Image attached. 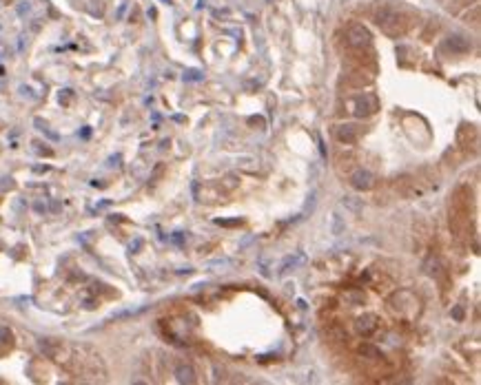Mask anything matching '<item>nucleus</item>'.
<instances>
[{"label": "nucleus", "mask_w": 481, "mask_h": 385, "mask_svg": "<svg viewBox=\"0 0 481 385\" xmlns=\"http://www.w3.org/2000/svg\"><path fill=\"white\" fill-rule=\"evenodd\" d=\"M359 352H362L364 357H373V359H379V350H375L373 345H362V347H359Z\"/></svg>", "instance_id": "9b49d317"}, {"label": "nucleus", "mask_w": 481, "mask_h": 385, "mask_svg": "<svg viewBox=\"0 0 481 385\" xmlns=\"http://www.w3.org/2000/svg\"><path fill=\"white\" fill-rule=\"evenodd\" d=\"M175 378H178L180 383H196V372H193L191 365L182 363L175 368Z\"/></svg>", "instance_id": "0eeeda50"}, {"label": "nucleus", "mask_w": 481, "mask_h": 385, "mask_svg": "<svg viewBox=\"0 0 481 385\" xmlns=\"http://www.w3.org/2000/svg\"><path fill=\"white\" fill-rule=\"evenodd\" d=\"M377 328H379V319H377V314H373V312H366L364 317H359L355 323V330L362 337H370Z\"/></svg>", "instance_id": "39448f33"}, {"label": "nucleus", "mask_w": 481, "mask_h": 385, "mask_svg": "<svg viewBox=\"0 0 481 385\" xmlns=\"http://www.w3.org/2000/svg\"><path fill=\"white\" fill-rule=\"evenodd\" d=\"M448 47L453 49V51H468V49H470V42L466 38H461V36H455V38H448Z\"/></svg>", "instance_id": "1a4fd4ad"}, {"label": "nucleus", "mask_w": 481, "mask_h": 385, "mask_svg": "<svg viewBox=\"0 0 481 385\" xmlns=\"http://www.w3.org/2000/svg\"><path fill=\"white\" fill-rule=\"evenodd\" d=\"M302 264H304V255H302V253H297L295 257H293V255L286 257V259L282 261V266H279V274H286V272L295 270V268L302 266Z\"/></svg>", "instance_id": "6e6552de"}, {"label": "nucleus", "mask_w": 481, "mask_h": 385, "mask_svg": "<svg viewBox=\"0 0 481 385\" xmlns=\"http://www.w3.org/2000/svg\"><path fill=\"white\" fill-rule=\"evenodd\" d=\"M3 56H5V47L0 45V58H3Z\"/></svg>", "instance_id": "4468645a"}, {"label": "nucleus", "mask_w": 481, "mask_h": 385, "mask_svg": "<svg viewBox=\"0 0 481 385\" xmlns=\"http://www.w3.org/2000/svg\"><path fill=\"white\" fill-rule=\"evenodd\" d=\"M344 226H342V217L339 215H333V235H342Z\"/></svg>", "instance_id": "f8f14e48"}, {"label": "nucleus", "mask_w": 481, "mask_h": 385, "mask_svg": "<svg viewBox=\"0 0 481 385\" xmlns=\"http://www.w3.org/2000/svg\"><path fill=\"white\" fill-rule=\"evenodd\" d=\"M346 104H348L350 113L357 115V118H368V115H373L377 111V100L370 93H362V95L352 97Z\"/></svg>", "instance_id": "f03ea898"}, {"label": "nucleus", "mask_w": 481, "mask_h": 385, "mask_svg": "<svg viewBox=\"0 0 481 385\" xmlns=\"http://www.w3.org/2000/svg\"><path fill=\"white\" fill-rule=\"evenodd\" d=\"M11 341H14V334H11V330H9V328H3V326H0V343H5V345H11Z\"/></svg>", "instance_id": "9d476101"}, {"label": "nucleus", "mask_w": 481, "mask_h": 385, "mask_svg": "<svg viewBox=\"0 0 481 385\" xmlns=\"http://www.w3.org/2000/svg\"><path fill=\"white\" fill-rule=\"evenodd\" d=\"M346 40H348V45L355 47V49L370 47V33H368V29L364 27V24H350V27L346 29Z\"/></svg>", "instance_id": "7ed1b4c3"}, {"label": "nucleus", "mask_w": 481, "mask_h": 385, "mask_svg": "<svg viewBox=\"0 0 481 385\" xmlns=\"http://www.w3.org/2000/svg\"><path fill=\"white\" fill-rule=\"evenodd\" d=\"M350 184H352V188H357V191H368V188H373V184H375V177L366 168H357L355 173L350 175Z\"/></svg>", "instance_id": "20e7f679"}, {"label": "nucleus", "mask_w": 481, "mask_h": 385, "mask_svg": "<svg viewBox=\"0 0 481 385\" xmlns=\"http://www.w3.org/2000/svg\"><path fill=\"white\" fill-rule=\"evenodd\" d=\"M357 137H359V128L355 124H342L337 128V139H339V142L352 144Z\"/></svg>", "instance_id": "423d86ee"}, {"label": "nucleus", "mask_w": 481, "mask_h": 385, "mask_svg": "<svg viewBox=\"0 0 481 385\" xmlns=\"http://www.w3.org/2000/svg\"><path fill=\"white\" fill-rule=\"evenodd\" d=\"M375 22H377V27L388 36H399V33H404V29H406L404 11H399L395 7H388V5L375 11Z\"/></svg>", "instance_id": "f257e3e1"}, {"label": "nucleus", "mask_w": 481, "mask_h": 385, "mask_svg": "<svg viewBox=\"0 0 481 385\" xmlns=\"http://www.w3.org/2000/svg\"><path fill=\"white\" fill-rule=\"evenodd\" d=\"M184 80H202V71H198V69L186 71L184 73Z\"/></svg>", "instance_id": "ddd939ff"}]
</instances>
